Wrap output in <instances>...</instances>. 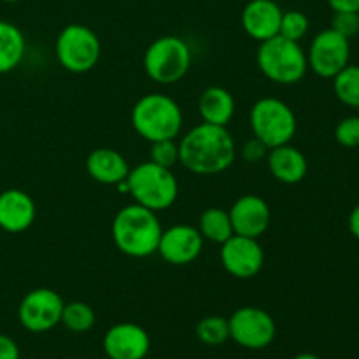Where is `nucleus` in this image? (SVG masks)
I'll list each match as a JSON object with an SVG mask.
<instances>
[{
    "label": "nucleus",
    "instance_id": "obj_1",
    "mask_svg": "<svg viewBox=\"0 0 359 359\" xmlns=\"http://www.w3.org/2000/svg\"><path fill=\"white\" fill-rule=\"evenodd\" d=\"M237 160V144L226 126L200 123L179 142V163L196 175H216Z\"/></svg>",
    "mask_w": 359,
    "mask_h": 359
},
{
    "label": "nucleus",
    "instance_id": "obj_2",
    "mask_svg": "<svg viewBox=\"0 0 359 359\" xmlns=\"http://www.w3.org/2000/svg\"><path fill=\"white\" fill-rule=\"evenodd\" d=\"M156 214L139 203H130L118 210L111 231L119 252L137 259L156 255L163 231Z\"/></svg>",
    "mask_w": 359,
    "mask_h": 359
},
{
    "label": "nucleus",
    "instance_id": "obj_3",
    "mask_svg": "<svg viewBox=\"0 0 359 359\" xmlns=\"http://www.w3.org/2000/svg\"><path fill=\"white\" fill-rule=\"evenodd\" d=\"M116 188L128 193L135 203L153 212L170 209L179 196V182L172 168L160 167L153 161H144L130 168L128 177Z\"/></svg>",
    "mask_w": 359,
    "mask_h": 359
},
{
    "label": "nucleus",
    "instance_id": "obj_4",
    "mask_svg": "<svg viewBox=\"0 0 359 359\" xmlns=\"http://www.w3.org/2000/svg\"><path fill=\"white\" fill-rule=\"evenodd\" d=\"M132 126L144 140L177 139L182 128V109L163 93H147L132 109Z\"/></svg>",
    "mask_w": 359,
    "mask_h": 359
},
{
    "label": "nucleus",
    "instance_id": "obj_5",
    "mask_svg": "<svg viewBox=\"0 0 359 359\" xmlns=\"http://www.w3.org/2000/svg\"><path fill=\"white\" fill-rule=\"evenodd\" d=\"M256 63L266 79L283 86L300 83L309 70L307 53L300 42L284 39L283 35L259 42Z\"/></svg>",
    "mask_w": 359,
    "mask_h": 359
},
{
    "label": "nucleus",
    "instance_id": "obj_6",
    "mask_svg": "<svg viewBox=\"0 0 359 359\" xmlns=\"http://www.w3.org/2000/svg\"><path fill=\"white\" fill-rule=\"evenodd\" d=\"M193 55L188 42L177 35H163L147 46L144 53V70L158 84L179 83L191 67Z\"/></svg>",
    "mask_w": 359,
    "mask_h": 359
},
{
    "label": "nucleus",
    "instance_id": "obj_7",
    "mask_svg": "<svg viewBox=\"0 0 359 359\" xmlns=\"http://www.w3.org/2000/svg\"><path fill=\"white\" fill-rule=\"evenodd\" d=\"M249 125L252 135L269 149L284 146L293 140L298 121L293 109L284 100L273 97L259 98L249 112Z\"/></svg>",
    "mask_w": 359,
    "mask_h": 359
},
{
    "label": "nucleus",
    "instance_id": "obj_8",
    "mask_svg": "<svg viewBox=\"0 0 359 359\" xmlns=\"http://www.w3.org/2000/svg\"><path fill=\"white\" fill-rule=\"evenodd\" d=\"M56 58L70 74H86L97 67L102 56L98 35L86 25H67L56 37Z\"/></svg>",
    "mask_w": 359,
    "mask_h": 359
},
{
    "label": "nucleus",
    "instance_id": "obj_9",
    "mask_svg": "<svg viewBox=\"0 0 359 359\" xmlns=\"http://www.w3.org/2000/svg\"><path fill=\"white\" fill-rule=\"evenodd\" d=\"M65 307L63 298L51 287H35L21 298L18 305V321L27 332L46 333L62 321Z\"/></svg>",
    "mask_w": 359,
    "mask_h": 359
},
{
    "label": "nucleus",
    "instance_id": "obj_10",
    "mask_svg": "<svg viewBox=\"0 0 359 359\" xmlns=\"http://www.w3.org/2000/svg\"><path fill=\"white\" fill-rule=\"evenodd\" d=\"M230 339L249 351L266 349L276 340L277 325L272 316L259 307H241L228 318Z\"/></svg>",
    "mask_w": 359,
    "mask_h": 359
},
{
    "label": "nucleus",
    "instance_id": "obj_11",
    "mask_svg": "<svg viewBox=\"0 0 359 359\" xmlns=\"http://www.w3.org/2000/svg\"><path fill=\"white\" fill-rule=\"evenodd\" d=\"M309 69L323 79H333L351 63V42L333 28L319 32L307 51Z\"/></svg>",
    "mask_w": 359,
    "mask_h": 359
},
{
    "label": "nucleus",
    "instance_id": "obj_12",
    "mask_svg": "<svg viewBox=\"0 0 359 359\" xmlns=\"http://www.w3.org/2000/svg\"><path fill=\"white\" fill-rule=\"evenodd\" d=\"M221 265L231 277L241 280L252 279L265 265V251L258 238L231 235L221 244Z\"/></svg>",
    "mask_w": 359,
    "mask_h": 359
},
{
    "label": "nucleus",
    "instance_id": "obj_13",
    "mask_svg": "<svg viewBox=\"0 0 359 359\" xmlns=\"http://www.w3.org/2000/svg\"><path fill=\"white\" fill-rule=\"evenodd\" d=\"M203 237L191 224H174L161 231L158 255L174 266H184L195 262L203 249Z\"/></svg>",
    "mask_w": 359,
    "mask_h": 359
},
{
    "label": "nucleus",
    "instance_id": "obj_14",
    "mask_svg": "<svg viewBox=\"0 0 359 359\" xmlns=\"http://www.w3.org/2000/svg\"><path fill=\"white\" fill-rule=\"evenodd\" d=\"M102 347L109 359H146L151 337L135 323H118L105 332Z\"/></svg>",
    "mask_w": 359,
    "mask_h": 359
},
{
    "label": "nucleus",
    "instance_id": "obj_15",
    "mask_svg": "<svg viewBox=\"0 0 359 359\" xmlns=\"http://www.w3.org/2000/svg\"><path fill=\"white\" fill-rule=\"evenodd\" d=\"M228 214H230L233 233L242 237L259 238L265 235L272 221L269 203L258 195H244L237 198Z\"/></svg>",
    "mask_w": 359,
    "mask_h": 359
},
{
    "label": "nucleus",
    "instance_id": "obj_16",
    "mask_svg": "<svg viewBox=\"0 0 359 359\" xmlns=\"http://www.w3.org/2000/svg\"><path fill=\"white\" fill-rule=\"evenodd\" d=\"M283 13L279 4L273 0H249L242 9V28L255 41H269L279 35Z\"/></svg>",
    "mask_w": 359,
    "mask_h": 359
},
{
    "label": "nucleus",
    "instance_id": "obj_17",
    "mask_svg": "<svg viewBox=\"0 0 359 359\" xmlns=\"http://www.w3.org/2000/svg\"><path fill=\"white\" fill-rule=\"evenodd\" d=\"M37 207L34 198L23 189L11 188L0 193V230L21 233L34 224Z\"/></svg>",
    "mask_w": 359,
    "mask_h": 359
},
{
    "label": "nucleus",
    "instance_id": "obj_18",
    "mask_svg": "<svg viewBox=\"0 0 359 359\" xmlns=\"http://www.w3.org/2000/svg\"><path fill=\"white\" fill-rule=\"evenodd\" d=\"M266 165L276 181L290 186L304 181L309 172L307 158L298 147L291 146V142L269 149Z\"/></svg>",
    "mask_w": 359,
    "mask_h": 359
},
{
    "label": "nucleus",
    "instance_id": "obj_19",
    "mask_svg": "<svg viewBox=\"0 0 359 359\" xmlns=\"http://www.w3.org/2000/svg\"><path fill=\"white\" fill-rule=\"evenodd\" d=\"M86 170L95 182L118 186L128 177L130 165L119 151L111 149V147H98L88 154Z\"/></svg>",
    "mask_w": 359,
    "mask_h": 359
},
{
    "label": "nucleus",
    "instance_id": "obj_20",
    "mask_svg": "<svg viewBox=\"0 0 359 359\" xmlns=\"http://www.w3.org/2000/svg\"><path fill=\"white\" fill-rule=\"evenodd\" d=\"M235 98L226 88L210 86L202 91L198 98V112L203 123L216 126H228L235 114Z\"/></svg>",
    "mask_w": 359,
    "mask_h": 359
},
{
    "label": "nucleus",
    "instance_id": "obj_21",
    "mask_svg": "<svg viewBox=\"0 0 359 359\" xmlns=\"http://www.w3.org/2000/svg\"><path fill=\"white\" fill-rule=\"evenodd\" d=\"M27 41L20 28L0 20V74H9L23 62Z\"/></svg>",
    "mask_w": 359,
    "mask_h": 359
},
{
    "label": "nucleus",
    "instance_id": "obj_22",
    "mask_svg": "<svg viewBox=\"0 0 359 359\" xmlns=\"http://www.w3.org/2000/svg\"><path fill=\"white\" fill-rule=\"evenodd\" d=\"M198 231L202 233L203 241L219 245L226 242L231 235H235L230 214L219 207H209L207 210H203L198 221Z\"/></svg>",
    "mask_w": 359,
    "mask_h": 359
},
{
    "label": "nucleus",
    "instance_id": "obj_23",
    "mask_svg": "<svg viewBox=\"0 0 359 359\" xmlns=\"http://www.w3.org/2000/svg\"><path fill=\"white\" fill-rule=\"evenodd\" d=\"M333 93L351 109H359V65H349L333 77Z\"/></svg>",
    "mask_w": 359,
    "mask_h": 359
},
{
    "label": "nucleus",
    "instance_id": "obj_24",
    "mask_svg": "<svg viewBox=\"0 0 359 359\" xmlns=\"http://www.w3.org/2000/svg\"><path fill=\"white\" fill-rule=\"evenodd\" d=\"M97 323V314L93 307L84 302H69L62 312L60 325L65 326L72 333H88Z\"/></svg>",
    "mask_w": 359,
    "mask_h": 359
},
{
    "label": "nucleus",
    "instance_id": "obj_25",
    "mask_svg": "<svg viewBox=\"0 0 359 359\" xmlns=\"http://www.w3.org/2000/svg\"><path fill=\"white\" fill-rule=\"evenodd\" d=\"M196 337L203 346L217 347L230 340V325L226 318L207 316L196 325Z\"/></svg>",
    "mask_w": 359,
    "mask_h": 359
},
{
    "label": "nucleus",
    "instance_id": "obj_26",
    "mask_svg": "<svg viewBox=\"0 0 359 359\" xmlns=\"http://www.w3.org/2000/svg\"><path fill=\"white\" fill-rule=\"evenodd\" d=\"M309 32V18L302 11H284L283 20H280L279 35L290 41L300 42Z\"/></svg>",
    "mask_w": 359,
    "mask_h": 359
},
{
    "label": "nucleus",
    "instance_id": "obj_27",
    "mask_svg": "<svg viewBox=\"0 0 359 359\" xmlns=\"http://www.w3.org/2000/svg\"><path fill=\"white\" fill-rule=\"evenodd\" d=\"M149 161L165 168H174L179 163V144L175 139L151 142Z\"/></svg>",
    "mask_w": 359,
    "mask_h": 359
},
{
    "label": "nucleus",
    "instance_id": "obj_28",
    "mask_svg": "<svg viewBox=\"0 0 359 359\" xmlns=\"http://www.w3.org/2000/svg\"><path fill=\"white\" fill-rule=\"evenodd\" d=\"M335 140L347 149L359 147V116H347L337 123Z\"/></svg>",
    "mask_w": 359,
    "mask_h": 359
},
{
    "label": "nucleus",
    "instance_id": "obj_29",
    "mask_svg": "<svg viewBox=\"0 0 359 359\" xmlns=\"http://www.w3.org/2000/svg\"><path fill=\"white\" fill-rule=\"evenodd\" d=\"M330 28L351 41L359 34V13H335Z\"/></svg>",
    "mask_w": 359,
    "mask_h": 359
},
{
    "label": "nucleus",
    "instance_id": "obj_30",
    "mask_svg": "<svg viewBox=\"0 0 359 359\" xmlns=\"http://www.w3.org/2000/svg\"><path fill=\"white\" fill-rule=\"evenodd\" d=\"M266 154H269V147L263 142H259L256 137L248 140V142L244 144V147H242V158H244L245 161H249V163H258L263 158H266Z\"/></svg>",
    "mask_w": 359,
    "mask_h": 359
},
{
    "label": "nucleus",
    "instance_id": "obj_31",
    "mask_svg": "<svg viewBox=\"0 0 359 359\" xmlns=\"http://www.w3.org/2000/svg\"><path fill=\"white\" fill-rule=\"evenodd\" d=\"M20 347L9 335L0 333V359H20Z\"/></svg>",
    "mask_w": 359,
    "mask_h": 359
},
{
    "label": "nucleus",
    "instance_id": "obj_32",
    "mask_svg": "<svg viewBox=\"0 0 359 359\" xmlns=\"http://www.w3.org/2000/svg\"><path fill=\"white\" fill-rule=\"evenodd\" d=\"M333 13H359V0H326Z\"/></svg>",
    "mask_w": 359,
    "mask_h": 359
},
{
    "label": "nucleus",
    "instance_id": "obj_33",
    "mask_svg": "<svg viewBox=\"0 0 359 359\" xmlns=\"http://www.w3.org/2000/svg\"><path fill=\"white\" fill-rule=\"evenodd\" d=\"M347 226H349L351 235H353L354 238H358V241H359V203L356 207H354L353 210H351L349 219H347Z\"/></svg>",
    "mask_w": 359,
    "mask_h": 359
},
{
    "label": "nucleus",
    "instance_id": "obj_34",
    "mask_svg": "<svg viewBox=\"0 0 359 359\" xmlns=\"http://www.w3.org/2000/svg\"><path fill=\"white\" fill-rule=\"evenodd\" d=\"M293 359H321L318 354H312V353H302L298 356H294Z\"/></svg>",
    "mask_w": 359,
    "mask_h": 359
},
{
    "label": "nucleus",
    "instance_id": "obj_35",
    "mask_svg": "<svg viewBox=\"0 0 359 359\" xmlns=\"http://www.w3.org/2000/svg\"><path fill=\"white\" fill-rule=\"evenodd\" d=\"M2 2H7V4H14V2H20V0H2Z\"/></svg>",
    "mask_w": 359,
    "mask_h": 359
}]
</instances>
